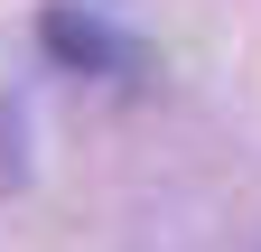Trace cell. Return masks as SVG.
I'll return each mask as SVG.
<instances>
[{
	"label": "cell",
	"mask_w": 261,
	"mask_h": 252,
	"mask_svg": "<svg viewBox=\"0 0 261 252\" xmlns=\"http://www.w3.org/2000/svg\"><path fill=\"white\" fill-rule=\"evenodd\" d=\"M47 56H65V66H121V38L103 19H84V10H47Z\"/></svg>",
	"instance_id": "1"
}]
</instances>
